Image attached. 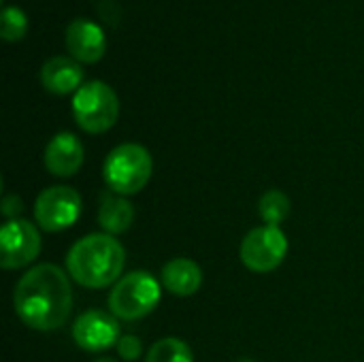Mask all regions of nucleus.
<instances>
[{
  "label": "nucleus",
  "instance_id": "9",
  "mask_svg": "<svg viewBox=\"0 0 364 362\" xmlns=\"http://www.w3.org/2000/svg\"><path fill=\"white\" fill-rule=\"evenodd\" d=\"M73 339L85 352H105L122 339L119 322L113 314L90 309L73 322Z\"/></svg>",
  "mask_w": 364,
  "mask_h": 362
},
{
  "label": "nucleus",
  "instance_id": "1",
  "mask_svg": "<svg viewBox=\"0 0 364 362\" xmlns=\"http://www.w3.org/2000/svg\"><path fill=\"white\" fill-rule=\"evenodd\" d=\"M13 307L17 318L34 331H58L73 312L68 275L55 265H36L15 286Z\"/></svg>",
  "mask_w": 364,
  "mask_h": 362
},
{
  "label": "nucleus",
  "instance_id": "7",
  "mask_svg": "<svg viewBox=\"0 0 364 362\" xmlns=\"http://www.w3.org/2000/svg\"><path fill=\"white\" fill-rule=\"evenodd\" d=\"M81 215V196L75 188L51 186L45 188L34 203V220L45 233H60L70 228Z\"/></svg>",
  "mask_w": 364,
  "mask_h": 362
},
{
  "label": "nucleus",
  "instance_id": "15",
  "mask_svg": "<svg viewBox=\"0 0 364 362\" xmlns=\"http://www.w3.org/2000/svg\"><path fill=\"white\" fill-rule=\"evenodd\" d=\"M145 362H194V354L186 341L177 337H164L149 348Z\"/></svg>",
  "mask_w": 364,
  "mask_h": 362
},
{
  "label": "nucleus",
  "instance_id": "8",
  "mask_svg": "<svg viewBox=\"0 0 364 362\" xmlns=\"http://www.w3.org/2000/svg\"><path fill=\"white\" fill-rule=\"evenodd\" d=\"M41 254V235L28 220H6L0 228V267L21 269Z\"/></svg>",
  "mask_w": 364,
  "mask_h": 362
},
{
  "label": "nucleus",
  "instance_id": "18",
  "mask_svg": "<svg viewBox=\"0 0 364 362\" xmlns=\"http://www.w3.org/2000/svg\"><path fill=\"white\" fill-rule=\"evenodd\" d=\"M117 354L119 358L126 362H134L141 358L143 354V346H141V339L134 337V335H122V339L117 341Z\"/></svg>",
  "mask_w": 364,
  "mask_h": 362
},
{
  "label": "nucleus",
  "instance_id": "20",
  "mask_svg": "<svg viewBox=\"0 0 364 362\" xmlns=\"http://www.w3.org/2000/svg\"><path fill=\"white\" fill-rule=\"evenodd\" d=\"M94 362H117V361H113V358H98V361H94Z\"/></svg>",
  "mask_w": 364,
  "mask_h": 362
},
{
  "label": "nucleus",
  "instance_id": "17",
  "mask_svg": "<svg viewBox=\"0 0 364 362\" xmlns=\"http://www.w3.org/2000/svg\"><path fill=\"white\" fill-rule=\"evenodd\" d=\"M28 32V17L19 6H11V4H2V13H0V36L6 43H15L21 41Z\"/></svg>",
  "mask_w": 364,
  "mask_h": 362
},
{
  "label": "nucleus",
  "instance_id": "21",
  "mask_svg": "<svg viewBox=\"0 0 364 362\" xmlns=\"http://www.w3.org/2000/svg\"><path fill=\"white\" fill-rule=\"evenodd\" d=\"M237 362H254V361H247V358H243V361H237Z\"/></svg>",
  "mask_w": 364,
  "mask_h": 362
},
{
  "label": "nucleus",
  "instance_id": "16",
  "mask_svg": "<svg viewBox=\"0 0 364 362\" xmlns=\"http://www.w3.org/2000/svg\"><path fill=\"white\" fill-rule=\"evenodd\" d=\"M290 198L282 190H269L258 201V213L267 226H279L290 215Z\"/></svg>",
  "mask_w": 364,
  "mask_h": 362
},
{
  "label": "nucleus",
  "instance_id": "13",
  "mask_svg": "<svg viewBox=\"0 0 364 362\" xmlns=\"http://www.w3.org/2000/svg\"><path fill=\"white\" fill-rule=\"evenodd\" d=\"M162 286L175 297H192L203 286V271L190 258H173L162 267Z\"/></svg>",
  "mask_w": 364,
  "mask_h": 362
},
{
  "label": "nucleus",
  "instance_id": "4",
  "mask_svg": "<svg viewBox=\"0 0 364 362\" xmlns=\"http://www.w3.org/2000/svg\"><path fill=\"white\" fill-rule=\"evenodd\" d=\"M162 297L160 282L147 271H132L124 275L109 292V309L117 320L134 322L149 316Z\"/></svg>",
  "mask_w": 364,
  "mask_h": 362
},
{
  "label": "nucleus",
  "instance_id": "10",
  "mask_svg": "<svg viewBox=\"0 0 364 362\" xmlns=\"http://www.w3.org/2000/svg\"><path fill=\"white\" fill-rule=\"evenodd\" d=\"M64 43L68 49V55L77 60L79 64H96L102 60L107 51V34L105 30L85 17H77L66 26Z\"/></svg>",
  "mask_w": 364,
  "mask_h": 362
},
{
  "label": "nucleus",
  "instance_id": "11",
  "mask_svg": "<svg viewBox=\"0 0 364 362\" xmlns=\"http://www.w3.org/2000/svg\"><path fill=\"white\" fill-rule=\"evenodd\" d=\"M45 169L55 177H73L81 171L85 149L73 132H58L45 147Z\"/></svg>",
  "mask_w": 364,
  "mask_h": 362
},
{
  "label": "nucleus",
  "instance_id": "12",
  "mask_svg": "<svg viewBox=\"0 0 364 362\" xmlns=\"http://www.w3.org/2000/svg\"><path fill=\"white\" fill-rule=\"evenodd\" d=\"M41 83L49 94H73L83 85V68L70 55H53L41 68Z\"/></svg>",
  "mask_w": 364,
  "mask_h": 362
},
{
  "label": "nucleus",
  "instance_id": "3",
  "mask_svg": "<svg viewBox=\"0 0 364 362\" xmlns=\"http://www.w3.org/2000/svg\"><path fill=\"white\" fill-rule=\"evenodd\" d=\"M151 154L139 143H122L109 151L102 164V179L107 190L119 196L139 194L151 179Z\"/></svg>",
  "mask_w": 364,
  "mask_h": 362
},
{
  "label": "nucleus",
  "instance_id": "19",
  "mask_svg": "<svg viewBox=\"0 0 364 362\" xmlns=\"http://www.w3.org/2000/svg\"><path fill=\"white\" fill-rule=\"evenodd\" d=\"M21 198L17 194H11V196H4L2 198V215L6 220H15L17 213H21Z\"/></svg>",
  "mask_w": 364,
  "mask_h": 362
},
{
  "label": "nucleus",
  "instance_id": "5",
  "mask_svg": "<svg viewBox=\"0 0 364 362\" xmlns=\"http://www.w3.org/2000/svg\"><path fill=\"white\" fill-rule=\"evenodd\" d=\"M73 115L83 132L102 134L119 117V98L105 81H85L73 96Z\"/></svg>",
  "mask_w": 364,
  "mask_h": 362
},
{
  "label": "nucleus",
  "instance_id": "14",
  "mask_svg": "<svg viewBox=\"0 0 364 362\" xmlns=\"http://www.w3.org/2000/svg\"><path fill=\"white\" fill-rule=\"evenodd\" d=\"M134 222V207L126 196L105 190L98 198V224L100 228L115 237L126 233Z\"/></svg>",
  "mask_w": 364,
  "mask_h": 362
},
{
  "label": "nucleus",
  "instance_id": "2",
  "mask_svg": "<svg viewBox=\"0 0 364 362\" xmlns=\"http://www.w3.org/2000/svg\"><path fill=\"white\" fill-rule=\"evenodd\" d=\"M126 265L124 245L107 235L92 233L73 243L66 254L68 275L83 288L100 290L111 284H117Z\"/></svg>",
  "mask_w": 364,
  "mask_h": 362
},
{
  "label": "nucleus",
  "instance_id": "6",
  "mask_svg": "<svg viewBox=\"0 0 364 362\" xmlns=\"http://www.w3.org/2000/svg\"><path fill=\"white\" fill-rule=\"evenodd\" d=\"M288 254V239L279 226H258L241 241V262L254 273L275 271Z\"/></svg>",
  "mask_w": 364,
  "mask_h": 362
}]
</instances>
